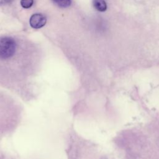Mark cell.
Returning a JSON list of instances; mask_svg holds the SVG:
<instances>
[{
    "label": "cell",
    "mask_w": 159,
    "mask_h": 159,
    "mask_svg": "<svg viewBox=\"0 0 159 159\" xmlns=\"http://www.w3.org/2000/svg\"><path fill=\"white\" fill-rule=\"evenodd\" d=\"M16 43L15 40L9 37L0 38V58L7 59L11 57L16 52Z\"/></svg>",
    "instance_id": "1"
},
{
    "label": "cell",
    "mask_w": 159,
    "mask_h": 159,
    "mask_svg": "<svg viewBox=\"0 0 159 159\" xmlns=\"http://www.w3.org/2000/svg\"><path fill=\"white\" fill-rule=\"evenodd\" d=\"M30 25L34 29H40L43 27L46 22V17L41 14H34L30 19Z\"/></svg>",
    "instance_id": "2"
},
{
    "label": "cell",
    "mask_w": 159,
    "mask_h": 159,
    "mask_svg": "<svg viewBox=\"0 0 159 159\" xmlns=\"http://www.w3.org/2000/svg\"><path fill=\"white\" fill-rule=\"evenodd\" d=\"M93 6L100 12H104L107 9V4L104 0H93Z\"/></svg>",
    "instance_id": "3"
},
{
    "label": "cell",
    "mask_w": 159,
    "mask_h": 159,
    "mask_svg": "<svg viewBox=\"0 0 159 159\" xmlns=\"http://www.w3.org/2000/svg\"><path fill=\"white\" fill-rule=\"evenodd\" d=\"M58 6L61 7H68L71 3V0H52Z\"/></svg>",
    "instance_id": "4"
},
{
    "label": "cell",
    "mask_w": 159,
    "mask_h": 159,
    "mask_svg": "<svg viewBox=\"0 0 159 159\" xmlns=\"http://www.w3.org/2000/svg\"><path fill=\"white\" fill-rule=\"evenodd\" d=\"M34 3V0H21L20 1V4L22 6V7L28 9L30 8Z\"/></svg>",
    "instance_id": "5"
},
{
    "label": "cell",
    "mask_w": 159,
    "mask_h": 159,
    "mask_svg": "<svg viewBox=\"0 0 159 159\" xmlns=\"http://www.w3.org/2000/svg\"><path fill=\"white\" fill-rule=\"evenodd\" d=\"M13 0H0V5L7 4L12 2Z\"/></svg>",
    "instance_id": "6"
}]
</instances>
